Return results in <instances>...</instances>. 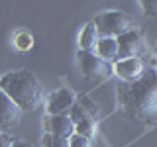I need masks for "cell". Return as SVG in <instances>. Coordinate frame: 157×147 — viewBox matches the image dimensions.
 I'll use <instances>...</instances> for the list:
<instances>
[{"label": "cell", "instance_id": "1", "mask_svg": "<svg viewBox=\"0 0 157 147\" xmlns=\"http://www.w3.org/2000/svg\"><path fill=\"white\" fill-rule=\"evenodd\" d=\"M120 100L130 116L141 122L157 120V69H145L136 82L120 88Z\"/></svg>", "mask_w": 157, "mask_h": 147}, {"label": "cell", "instance_id": "2", "mask_svg": "<svg viewBox=\"0 0 157 147\" xmlns=\"http://www.w3.org/2000/svg\"><path fill=\"white\" fill-rule=\"evenodd\" d=\"M0 90H4L24 110H36L43 100L41 82L29 71H14L0 78Z\"/></svg>", "mask_w": 157, "mask_h": 147}, {"label": "cell", "instance_id": "3", "mask_svg": "<svg viewBox=\"0 0 157 147\" xmlns=\"http://www.w3.org/2000/svg\"><path fill=\"white\" fill-rule=\"evenodd\" d=\"M94 26L100 33V37H120L132 29V22L124 12H102L94 18Z\"/></svg>", "mask_w": 157, "mask_h": 147}, {"label": "cell", "instance_id": "4", "mask_svg": "<svg viewBox=\"0 0 157 147\" xmlns=\"http://www.w3.org/2000/svg\"><path fill=\"white\" fill-rule=\"evenodd\" d=\"M78 59V67H81L82 75L88 78H94V81H102V78H108L110 73L114 71L110 63H106L104 59H100L96 53L90 51H78L77 53Z\"/></svg>", "mask_w": 157, "mask_h": 147}, {"label": "cell", "instance_id": "5", "mask_svg": "<svg viewBox=\"0 0 157 147\" xmlns=\"http://www.w3.org/2000/svg\"><path fill=\"white\" fill-rule=\"evenodd\" d=\"M118 41V61H124V59H137L145 53V41L141 37L140 32L130 29L124 36L116 37Z\"/></svg>", "mask_w": 157, "mask_h": 147}, {"label": "cell", "instance_id": "6", "mask_svg": "<svg viewBox=\"0 0 157 147\" xmlns=\"http://www.w3.org/2000/svg\"><path fill=\"white\" fill-rule=\"evenodd\" d=\"M20 120H22V108L4 90H0V130L16 127Z\"/></svg>", "mask_w": 157, "mask_h": 147}, {"label": "cell", "instance_id": "7", "mask_svg": "<svg viewBox=\"0 0 157 147\" xmlns=\"http://www.w3.org/2000/svg\"><path fill=\"white\" fill-rule=\"evenodd\" d=\"M77 102V94L71 88H59L55 90L47 100V114L49 116H57V114H65L69 108H73Z\"/></svg>", "mask_w": 157, "mask_h": 147}, {"label": "cell", "instance_id": "8", "mask_svg": "<svg viewBox=\"0 0 157 147\" xmlns=\"http://www.w3.org/2000/svg\"><path fill=\"white\" fill-rule=\"evenodd\" d=\"M43 127H45V134H53L59 137H71L75 134V124H73L71 116H67V114L45 116Z\"/></svg>", "mask_w": 157, "mask_h": 147}, {"label": "cell", "instance_id": "9", "mask_svg": "<svg viewBox=\"0 0 157 147\" xmlns=\"http://www.w3.org/2000/svg\"><path fill=\"white\" fill-rule=\"evenodd\" d=\"M144 71H145L144 63L140 59H124V61L114 63V73L126 82H136L137 78L144 75Z\"/></svg>", "mask_w": 157, "mask_h": 147}, {"label": "cell", "instance_id": "10", "mask_svg": "<svg viewBox=\"0 0 157 147\" xmlns=\"http://www.w3.org/2000/svg\"><path fill=\"white\" fill-rule=\"evenodd\" d=\"M98 39H100V33L94 26V22H88L85 29H82L81 37H78V45H81V51H90L94 53V49L98 45Z\"/></svg>", "mask_w": 157, "mask_h": 147}, {"label": "cell", "instance_id": "11", "mask_svg": "<svg viewBox=\"0 0 157 147\" xmlns=\"http://www.w3.org/2000/svg\"><path fill=\"white\" fill-rule=\"evenodd\" d=\"M96 55L106 63L118 61V41L116 37H100L96 45Z\"/></svg>", "mask_w": 157, "mask_h": 147}, {"label": "cell", "instance_id": "12", "mask_svg": "<svg viewBox=\"0 0 157 147\" xmlns=\"http://www.w3.org/2000/svg\"><path fill=\"white\" fill-rule=\"evenodd\" d=\"M96 131H98V127H96V120H94V118H86V120L75 124V134L85 135V137H88V139H92V137L96 135Z\"/></svg>", "mask_w": 157, "mask_h": 147}, {"label": "cell", "instance_id": "13", "mask_svg": "<svg viewBox=\"0 0 157 147\" xmlns=\"http://www.w3.org/2000/svg\"><path fill=\"white\" fill-rule=\"evenodd\" d=\"M41 143L43 147H71L69 145V137H59L53 134H43Z\"/></svg>", "mask_w": 157, "mask_h": 147}, {"label": "cell", "instance_id": "14", "mask_svg": "<svg viewBox=\"0 0 157 147\" xmlns=\"http://www.w3.org/2000/svg\"><path fill=\"white\" fill-rule=\"evenodd\" d=\"M86 118H92V116L88 114V110H86L85 106H78V104L73 106V112H71V120H73V124H78V122L86 120Z\"/></svg>", "mask_w": 157, "mask_h": 147}, {"label": "cell", "instance_id": "15", "mask_svg": "<svg viewBox=\"0 0 157 147\" xmlns=\"http://www.w3.org/2000/svg\"><path fill=\"white\" fill-rule=\"evenodd\" d=\"M69 145L71 147H92V141L85 135H78V134H73L69 137Z\"/></svg>", "mask_w": 157, "mask_h": 147}, {"label": "cell", "instance_id": "16", "mask_svg": "<svg viewBox=\"0 0 157 147\" xmlns=\"http://www.w3.org/2000/svg\"><path fill=\"white\" fill-rule=\"evenodd\" d=\"M16 45L22 49V51H26V49H29L33 45V37L28 36V33H20V36L16 37Z\"/></svg>", "mask_w": 157, "mask_h": 147}, {"label": "cell", "instance_id": "17", "mask_svg": "<svg viewBox=\"0 0 157 147\" xmlns=\"http://www.w3.org/2000/svg\"><path fill=\"white\" fill-rule=\"evenodd\" d=\"M14 145V139L6 134H0V147H12Z\"/></svg>", "mask_w": 157, "mask_h": 147}, {"label": "cell", "instance_id": "18", "mask_svg": "<svg viewBox=\"0 0 157 147\" xmlns=\"http://www.w3.org/2000/svg\"><path fill=\"white\" fill-rule=\"evenodd\" d=\"M144 8L147 10V14L157 16V2H144Z\"/></svg>", "mask_w": 157, "mask_h": 147}, {"label": "cell", "instance_id": "19", "mask_svg": "<svg viewBox=\"0 0 157 147\" xmlns=\"http://www.w3.org/2000/svg\"><path fill=\"white\" fill-rule=\"evenodd\" d=\"M12 147H32V145H29L28 141H14Z\"/></svg>", "mask_w": 157, "mask_h": 147}]
</instances>
